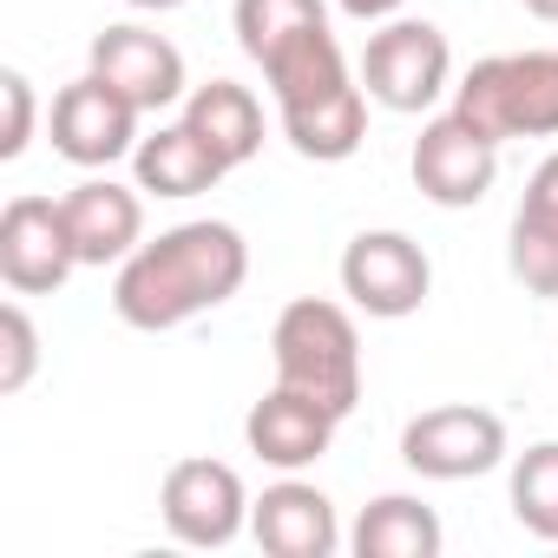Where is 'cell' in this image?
Segmentation results:
<instances>
[{"label": "cell", "mask_w": 558, "mask_h": 558, "mask_svg": "<svg viewBox=\"0 0 558 558\" xmlns=\"http://www.w3.org/2000/svg\"><path fill=\"white\" fill-rule=\"evenodd\" d=\"M250 276V243L236 223L223 217H191L158 230L151 243H138L119 263V283H112V310L125 329L165 336L184 329L210 310H223Z\"/></svg>", "instance_id": "6da1fadb"}, {"label": "cell", "mask_w": 558, "mask_h": 558, "mask_svg": "<svg viewBox=\"0 0 558 558\" xmlns=\"http://www.w3.org/2000/svg\"><path fill=\"white\" fill-rule=\"evenodd\" d=\"M263 80H269L276 119H283V138L296 145V158L342 165V158L362 151V138H368V93H362V73H349L342 40L329 34V21L296 34L276 60H263Z\"/></svg>", "instance_id": "7a4b0ae2"}, {"label": "cell", "mask_w": 558, "mask_h": 558, "mask_svg": "<svg viewBox=\"0 0 558 558\" xmlns=\"http://www.w3.org/2000/svg\"><path fill=\"white\" fill-rule=\"evenodd\" d=\"M269 362H276V381L283 388L316 395L342 421L355 414V401H362V336H355V316L342 303L296 296L269 329Z\"/></svg>", "instance_id": "3957f363"}, {"label": "cell", "mask_w": 558, "mask_h": 558, "mask_svg": "<svg viewBox=\"0 0 558 558\" xmlns=\"http://www.w3.org/2000/svg\"><path fill=\"white\" fill-rule=\"evenodd\" d=\"M453 112L493 145L558 138V53H493L453 86Z\"/></svg>", "instance_id": "277c9868"}, {"label": "cell", "mask_w": 558, "mask_h": 558, "mask_svg": "<svg viewBox=\"0 0 558 558\" xmlns=\"http://www.w3.org/2000/svg\"><path fill=\"white\" fill-rule=\"evenodd\" d=\"M355 73H362V93L375 106H388V112H427V106H440V93L453 80V47H447V34L434 21L395 14V21H381L368 34Z\"/></svg>", "instance_id": "5b68a950"}, {"label": "cell", "mask_w": 558, "mask_h": 558, "mask_svg": "<svg viewBox=\"0 0 558 558\" xmlns=\"http://www.w3.org/2000/svg\"><path fill=\"white\" fill-rule=\"evenodd\" d=\"M342 296L375 323H408L434 296V263L408 230H362L342 250Z\"/></svg>", "instance_id": "8992f818"}, {"label": "cell", "mask_w": 558, "mask_h": 558, "mask_svg": "<svg viewBox=\"0 0 558 558\" xmlns=\"http://www.w3.org/2000/svg\"><path fill=\"white\" fill-rule=\"evenodd\" d=\"M506 421L493 408H473V401H447V408H427L401 427V460L408 473L421 480H480L493 466H506Z\"/></svg>", "instance_id": "52a82bcc"}, {"label": "cell", "mask_w": 558, "mask_h": 558, "mask_svg": "<svg viewBox=\"0 0 558 558\" xmlns=\"http://www.w3.org/2000/svg\"><path fill=\"white\" fill-rule=\"evenodd\" d=\"M158 519L178 545H197V551H217L230 545L243 525H250V493H243V473L230 460H210V453H191L165 473L158 486Z\"/></svg>", "instance_id": "ba28073f"}, {"label": "cell", "mask_w": 558, "mask_h": 558, "mask_svg": "<svg viewBox=\"0 0 558 558\" xmlns=\"http://www.w3.org/2000/svg\"><path fill=\"white\" fill-rule=\"evenodd\" d=\"M138 106L106 86L99 73H80L73 86L53 93V112H47V132H53V151L80 171H112L119 158L138 151Z\"/></svg>", "instance_id": "9c48e42d"}, {"label": "cell", "mask_w": 558, "mask_h": 558, "mask_svg": "<svg viewBox=\"0 0 558 558\" xmlns=\"http://www.w3.org/2000/svg\"><path fill=\"white\" fill-rule=\"evenodd\" d=\"M73 269H80V250L60 197H34V191L8 197V210H0V283L14 296H53L66 290Z\"/></svg>", "instance_id": "30bf717a"}, {"label": "cell", "mask_w": 558, "mask_h": 558, "mask_svg": "<svg viewBox=\"0 0 558 558\" xmlns=\"http://www.w3.org/2000/svg\"><path fill=\"white\" fill-rule=\"evenodd\" d=\"M408 171H414V191H421L427 204H440V210H473V204L493 191V178H499V145H493L480 125H466L460 112H440V119L421 125Z\"/></svg>", "instance_id": "8fae6325"}, {"label": "cell", "mask_w": 558, "mask_h": 558, "mask_svg": "<svg viewBox=\"0 0 558 558\" xmlns=\"http://www.w3.org/2000/svg\"><path fill=\"white\" fill-rule=\"evenodd\" d=\"M86 73H99L106 86H119L138 112L184 106V93H191V80H184V53H178L165 34L138 27V21H119V27L93 34V66H86Z\"/></svg>", "instance_id": "7c38bea8"}, {"label": "cell", "mask_w": 558, "mask_h": 558, "mask_svg": "<svg viewBox=\"0 0 558 558\" xmlns=\"http://www.w3.org/2000/svg\"><path fill=\"white\" fill-rule=\"evenodd\" d=\"M336 427H342L336 408H323L316 395L283 388V381H276V388L243 414V440H250V453H256L263 466H276V473H303V466H316V460L329 453Z\"/></svg>", "instance_id": "4fadbf2b"}, {"label": "cell", "mask_w": 558, "mask_h": 558, "mask_svg": "<svg viewBox=\"0 0 558 558\" xmlns=\"http://www.w3.org/2000/svg\"><path fill=\"white\" fill-rule=\"evenodd\" d=\"M250 538L269 558H336L349 545L342 519H336V499L310 480L263 486V499H250Z\"/></svg>", "instance_id": "5bb4252c"}, {"label": "cell", "mask_w": 558, "mask_h": 558, "mask_svg": "<svg viewBox=\"0 0 558 558\" xmlns=\"http://www.w3.org/2000/svg\"><path fill=\"white\" fill-rule=\"evenodd\" d=\"M60 210H66V230H73V250H80V269L125 263L145 243V197H138V184L86 178V184H73L60 197Z\"/></svg>", "instance_id": "9a60e30c"}, {"label": "cell", "mask_w": 558, "mask_h": 558, "mask_svg": "<svg viewBox=\"0 0 558 558\" xmlns=\"http://www.w3.org/2000/svg\"><path fill=\"white\" fill-rule=\"evenodd\" d=\"M506 269L525 296H558V151L538 158L506 230Z\"/></svg>", "instance_id": "2e32d148"}, {"label": "cell", "mask_w": 558, "mask_h": 558, "mask_svg": "<svg viewBox=\"0 0 558 558\" xmlns=\"http://www.w3.org/2000/svg\"><path fill=\"white\" fill-rule=\"evenodd\" d=\"M223 158L178 119V125H158L151 138H138V151H132V178H138V191L145 197H171V204H184V197H204L210 184H223Z\"/></svg>", "instance_id": "e0dca14e"}, {"label": "cell", "mask_w": 558, "mask_h": 558, "mask_svg": "<svg viewBox=\"0 0 558 558\" xmlns=\"http://www.w3.org/2000/svg\"><path fill=\"white\" fill-rule=\"evenodd\" d=\"M184 125H191L230 171L263 151V106H256V93L236 86V80L191 86V93H184Z\"/></svg>", "instance_id": "ac0fdd59"}, {"label": "cell", "mask_w": 558, "mask_h": 558, "mask_svg": "<svg viewBox=\"0 0 558 558\" xmlns=\"http://www.w3.org/2000/svg\"><path fill=\"white\" fill-rule=\"evenodd\" d=\"M440 545H447V532H440L434 506H421L414 493H381L349 525L355 558H440Z\"/></svg>", "instance_id": "d6986e66"}, {"label": "cell", "mask_w": 558, "mask_h": 558, "mask_svg": "<svg viewBox=\"0 0 558 558\" xmlns=\"http://www.w3.org/2000/svg\"><path fill=\"white\" fill-rule=\"evenodd\" d=\"M329 21V0H236L230 8V27H236V47L263 66V60H276L296 34H310V27H323Z\"/></svg>", "instance_id": "ffe728a7"}, {"label": "cell", "mask_w": 558, "mask_h": 558, "mask_svg": "<svg viewBox=\"0 0 558 558\" xmlns=\"http://www.w3.org/2000/svg\"><path fill=\"white\" fill-rule=\"evenodd\" d=\"M506 493H512V519L532 538L558 545V440H532L512 460V486Z\"/></svg>", "instance_id": "44dd1931"}, {"label": "cell", "mask_w": 558, "mask_h": 558, "mask_svg": "<svg viewBox=\"0 0 558 558\" xmlns=\"http://www.w3.org/2000/svg\"><path fill=\"white\" fill-rule=\"evenodd\" d=\"M40 368V329L27 303H0V395H21Z\"/></svg>", "instance_id": "7402d4cb"}, {"label": "cell", "mask_w": 558, "mask_h": 558, "mask_svg": "<svg viewBox=\"0 0 558 558\" xmlns=\"http://www.w3.org/2000/svg\"><path fill=\"white\" fill-rule=\"evenodd\" d=\"M34 80L21 73V66H8V73H0V158H21L27 145H34Z\"/></svg>", "instance_id": "603a6c76"}, {"label": "cell", "mask_w": 558, "mask_h": 558, "mask_svg": "<svg viewBox=\"0 0 558 558\" xmlns=\"http://www.w3.org/2000/svg\"><path fill=\"white\" fill-rule=\"evenodd\" d=\"M336 8L349 14V21H362V27H381V21H395L408 0H336Z\"/></svg>", "instance_id": "cb8c5ba5"}, {"label": "cell", "mask_w": 558, "mask_h": 558, "mask_svg": "<svg viewBox=\"0 0 558 558\" xmlns=\"http://www.w3.org/2000/svg\"><path fill=\"white\" fill-rule=\"evenodd\" d=\"M519 8H525L532 21H545V27H558V0H519Z\"/></svg>", "instance_id": "d4e9b609"}, {"label": "cell", "mask_w": 558, "mask_h": 558, "mask_svg": "<svg viewBox=\"0 0 558 558\" xmlns=\"http://www.w3.org/2000/svg\"><path fill=\"white\" fill-rule=\"evenodd\" d=\"M125 8H138V14H171V8H184V0H125Z\"/></svg>", "instance_id": "484cf974"}]
</instances>
